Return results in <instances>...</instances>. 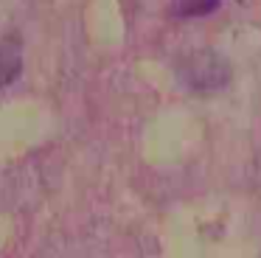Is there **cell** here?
<instances>
[{"label":"cell","mask_w":261,"mask_h":258,"mask_svg":"<svg viewBox=\"0 0 261 258\" xmlns=\"http://www.w3.org/2000/svg\"><path fill=\"white\" fill-rule=\"evenodd\" d=\"M180 82L197 93H214L230 82V65L216 50H194L180 62Z\"/></svg>","instance_id":"6da1fadb"},{"label":"cell","mask_w":261,"mask_h":258,"mask_svg":"<svg viewBox=\"0 0 261 258\" xmlns=\"http://www.w3.org/2000/svg\"><path fill=\"white\" fill-rule=\"evenodd\" d=\"M20 67H23V59H20V45L14 39L0 45V87H6L17 79Z\"/></svg>","instance_id":"7a4b0ae2"},{"label":"cell","mask_w":261,"mask_h":258,"mask_svg":"<svg viewBox=\"0 0 261 258\" xmlns=\"http://www.w3.org/2000/svg\"><path fill=\"white\" fill-rule=\"evenodd\" d=\"M219 9V0H171L174 17H205Z\"/></svg>","instance_id":"3957f363"}]
</instances>
